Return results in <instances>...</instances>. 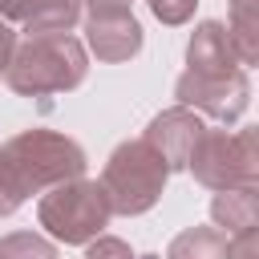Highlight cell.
Here are the masks:
<instances>
[{"instance_id":"9a60e30c","label":"cell","mask_w":259,"mask_h":259,"mask_svg":"<svg viewBox=\"0 0 259 259\" xmlns=\"http://www.w3.org/2000/svg\"><path fill=\"white\" fill-rule=\"evenodd\" d=\"M146 4H150V12H154L162 24H170V28L186 24V20L194 16V8H198V0H146Z\"/></svg>"},{"instance_id":"52a82bcc","label":"cell","mask_w":259,"mask_h":259,"mask_svg":"<svg viewBox=\"0 0 259 259\" xmlns=\"http://www.w3.org/2000/svg\"><path fill=\"white\" fill-rule=\"evenodd\" d=\"M81 24H85L81 45L105 65H121L142 53L146 36H142V24L130 12V4H89L81 12Z\"/></svg>"},{"instance_id":"2e32d148","label":"cell","mask_w":259,"mask_h":259,"mask_svg":"<svg viewBox=\"0 0 259 259\" xmlns=\"http://www.w3.org/2000/svg\"><path fill=\"white\" fill-rule=\"evenodd\" d=\"M85 259H138V255L130 251L125 239H117V235H97V239L85 243Z\"/></svg>"},{"instance_id":"277c9868","label":"cell","mask_w":259,"mask_h":259,"mask_svg":"<svg viewBox=\"0 0 259 259\" xmlns=\"http://www.w3.org/2000/svg\"><path fill=\"white\" fill-rule=\"evenodd\" d=\"M166 178H170V170L158 158V150L146 138H130V142L113 146L97 182L109 198V210L134 219V214H146L150 206H158V198L166 190Z\"/></svg>"},{"instance_id":"30bf717a","label":"cell","mask_w":259,"mask_h":259,"mask_svg":"<svg viewBox=\"0 0 259 259\" xmlns=\"http://www.w3.org/2000/svg\"><path fill=\"white\" fill-rule=\"evenodd\" d=\"M210 219L223 235H239L259 227V186H235V190H214L210 198Z\"/></svg>"},{"instance_id":"ffe728a7","label":"cell","mask_w":259,"mask_h":259,"mask_svg":"<svg viewBox=\"0 0 259 259\" xmlns=\"http://www.w3.org/2000/svg\"><path fill=\"white\" fill-rule=\"evenodd\" d=\"M89 4H130V0H89Z\"/></svg>"},{"instance_id":"7a4b0ae2","label":"cell","mask_w":259,"mask_h":259,"mask_svg":"<svg viewBox=\"0 0 259 259\" xmlns=\"http://www.w3.org/2000/svg\"><path fill=\"white\" fill-rule=\"evenodd\" d=\"M85 73H89V49L73 32H40L16 40L4 81L20 97H45L77 89Z\"/></svg>"},{"instance_id":"4fadbf2b","label":"cell","mask_w":259,"mask_h":259,"mask_svg":"<svg viewBox=\"0 0 259 259\" xmlns=\"http://www.w3.org/2000/svg\"><path fill=\"white\" fill-rule=\"evenodd\" d=\"M166 259H227V235L219 227H186L170 239Z\"/></svg>"},{"instance_id":"5b68a950","label":"cell","mask_w":259,"mask_h":259,"mask_svg":"<svg viewBox=\"0 0 259 259\" xmlns=\"http://www.w3.org/2000/svg\"><path fill=\"white\" fill-rule=\"evenodd\" d=\"M186 170L206 190H235V186H259V130H202Z\"/></svg>"},{"instance_id":"d6986e66","label":"cell","mask_w":259,"mask_h":259,"mask_svg":"<svg viewBox=\"0 0 259 259\" xmlns=\"http://www.w3.org/2000/svg\"><path fill=\"white\" fill-rule=\"evenodd\" d=\"M28 4H32V0H0V16H4L8 24H20L24 12H28Z\"/></svg>"},{"instance_id":"ba28073f","label":"cell","mask_w":259,"mask_h":259,"mask_svg":"<svg viewBox=\"0 0 259 259\" xmlns=\"http://www.w3.org/2000/svg\"><path fill=\"white\" fill-rule=\"evenodd\" d=\"M202 130H206L202 113H194L186 105H170V109H162V113L150 117V125H146L142 138L158 150V158L174 174V170H186V158H190V150H194V142H198Z\"/></svg>"},{"instance_id":"6da1fadb","label":"cell","mask_w":259,"mask_h":259,"mask_svg":"<svg viewBox=\"0 0 259 259\" xmlns=\"http://www.w3.org/2000/svg\"><path fill=\"white\" fill-rule=\"evenodd\" d=\"M89 158L77 138L57 130H20L0 142V219L16 214L32 194L85 174Z\"/></svg>"},{"instance_id":"9c48e42d","label":"cell","mask_w":259,"mask_h":259,"mask_svg":"<svg viewBox=\"0 0 259 259\" xmlns=\"http://www.w3.org/2000/svg\"><path fill=\"white\" fill-rule=\"evenodd\" d=\"M186 69L190 73H219V77L243 69V61H239L223 20H198L194 24L190 45H186Z\"/></svg>"},{"instance_id":"7c38bea8","label":"cell","mask_w":259,"mask_h":259,"mask_svg":"<svg viewBox=\"0 0 259 259\" xmlns=\"http://www.w3.org/2000/svg\"><path fill=\"white\" fill-rule=\"evenodd\" d=\"M227 32H231V45H235L243 69L259 65V0H231Z\"/></svg>"},{"instance_id":"3957f363","label":"cell","mask_w":259,"mask_h":259,"mask_svg":"<svg viewBox=\"0 0 259 259\" xmlns=\"http://www.w3.org/2000/svg\"><path fill=\"white\" fill-rule=\"evenodd\" d=\"M109 219H113V210H109L101 182L85 178V174L65 178L36 198V223L65 247H85L89 239H97L109 227Z\"/></svg>"},{"instance_id":"8fae6325","label":"cell","mask_w":259,"mask_h":259,"mask_svg":"<svg viewBox=\"0 0 259 259\" xmlns=\"http://www.w3.org/2000/svg\"><path fill=\"white\" fill-rule=\"evenodd\" d=\"M81 0H32L20 28L28 36H40V32H73V24H81Z\"/></svg>"},{"instance_id":"5bb4252c","label":"cell","mask_w":259,"mask_h":259,"mask_svg":"<svg viewBox=\"0 0 259 259\" xmlns=\"http://www.w3.org/2000/svg\"><path fill=\"white\" fill-rule=\"evenodd\" d=\"M0 259H57V243L36 231H8L0 239Z\"/></svg>"},{"instance_id":"8992f818","label":"cell","mask_w":259,"mask_h":259,"mask_svg":"<svg viewBox=\"0 0 259 259\" xmlns=\"http://www.w3.org/2000/svg\"><path fill=\"white\" fill-rule=\"evenodd\" d=\"M174 97H178V105L231 125L251 105V81H247V69H235V73H223V77L219 73H190L186 69L174 81Z\"/></svg>"},{"instance_id":"e0dca14e","label":"cell","mask_w":259,"mask_h":259,"mask_svg":"<svg viewBox=\"0 0 259 259\" xmlns=\"http://www.w3.org/2000/svg\"><path fill=\"white\" fill-rule=\"evenodd\" d=\"M227 259H259V227L227 235Z\"/></svg>"},{"instance_id":"ac0fdd59","label":"cell","mask_w":259,"mask_h":259,"mask_svg":"<svg viewBox=\"0 0 259 259\" xmlns=\"http://www.w3.org/2000/svg\"><path fill=\"white\" fill-rule=\"evenodd\" d=\"M12 49H16V32H12V24L0 16V77H4L8 61H12Z\"/></svg>"}]
</instances>
